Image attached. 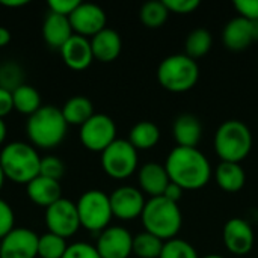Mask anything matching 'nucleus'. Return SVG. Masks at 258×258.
<instances>
[{
	"mask_svg": "<svg viewBox=\"0 0 258 258\" xmlns=\"http://www.w3.org/2000/svg\"><path fill=\"white\" fill-rule=\"evenodd\" d=\"M15 228V216L12 207L0 198V240Z\"/></svg>",
	"mask_w": 258,
	"mask_h": 258,
	"instance_id": "obj_35",
	"label": "nucleus"
},
{
	"mask_svg": "<svg viewBox=\"0 0 258 258\" xmlns=\"http://www.w3.org/2000/svg\"><path fill=\"white\" fill-rule=\"evenodd\" d=\"M183 189L178 186V184H175V183H169L168 184V187H166V190H165V194H163V197L165 198H168L169 201H172V203H177L178 204V201L181 200V197H183Z\"/></svg>",
	"mask_w": 258,
	"mask_h": 258,
	"instance_id": "obj_40",
	"label": "nucleus"
},
{
	"mask_svg": "<svg viewBox=\"0 0 258 258\" xmlns=\"http://www.w3.org/2000/svg\"><path fill=\"white\" fill-rule=\"evenodd\" d=\"M233 6L239 12V17L258 21V0H236Z\"/></svg>",
	"mask_w": 258,
	"mask_h": 258,
	"instance_id": "obj_37",
	"label": "nucleus"
},
{
	"mask_svg": "<svg viewBox=\"0 0 258 258\" xmlns=\"http://www.w3.org/2000/svg\"><path fill=\"white\" fill-rule=\"evenodd\" d=\"M203 258H225L222 257V255H219V254H210V255H206V257Z\"/></svg>",
	"mask_w": 258,
	"mask_h": 258,
	"instance_id": "obj_45",
	"label": "nucleus"
},
{
	"mask_svg": "<svg viewBox=\"0 0 258 258\" xmlns=\"http://www.w3.org/2000/svg\"><path fill=\"white\" fill-rule=\"evenodd\" d=\"M68 124L62 115V110L56 106H42L33 115L27 118L26 132L30 145L42 150H51L59 147L67 136Z\"/></svg>",
	"mask_w": 258,
	"mask_h": 258,
	"instance_id": "obj_2",
	"label": "nucleus"
},
{
	"mask_svg": "<svg viewBox=\"0 0 258 258\" xmlns=\"http://www.w3.org/2000/svg\"><path fill=\"white\" fill-rule=\"evenodd\" d=\"M95 248L101 258H128L133 254V236L124 227H107L98 234Z\"/></svg>",
	"mask_w": 258,
	"mask_h": 258,
	"instance_id": "obj_11",
	"label": "nucleus"
},
{
	"mask_svg": "<svg viewBox=\"0 0 258 258\" xmlns=\"http://www.w3.org/2000/svg\"><path fill=\"white\" fill-rule=\"evenodd\" d=\"M14 110L12 92L0 86V118H5Z\"/></svg>",
	"mask_w": 258,
	"mask_h": 258,
	"instance_id": "obj_39",
	"label": "nucleus"
},
{
	"mask_svg": "<svg viewBox=\"0 0 258 258\" xmlns=\"http://www.w3.org/2000/svg\"><path fill=\"white\" fill-rule=\"evenodd\" d=\"M139 187L142 194H147L150 198L163 197L168 184L171 183V178L168 175V171L165 165L150 162L145 163L138 174Z\"/></svg>",
	"mask_w": 258,
	"mask_h": 258,
	"instance_id": "obj_18",
	"label": "nucleus"
},
{
	"mask_svg": "<svg viewBox=\"0 0 258 258\" xmlns=\"http://www.w3.org/2000/svg\"><path fill=\"white\" fill-rule=\"evenodd\" d=\"M109 200L113 218H118L119 221H133L136 218H141L147 203L141 189H136L133 186L116 187L109 195Z\"/></svg>",
	"mask_w": 258,
	"mask_h": 258,
	"instance_id": "obj_13",
	"label": "nucleus"
},
{
	"mask_svg": "<svg viewBox=\"0 0 258 258\" xmlns=\"http://www.w3.org/2000/svg\"><path fill=\"white\" fill-rule=\"evenodd\" d=\"M215 181L216 184L230 194H236L243 189L246 183V174L240 163L233 162H221L215 169Z\"/></svg>",
	"mask_w": 258,
	"mask_h": 258,
	"instance_id": "obj_23",
	"label": "nucleus"
},
{
	"mask_svg": "<svg viewBox=\"0 0 258 258\" xmlns=\"http://www.w3.org/2000/svg\"><path fill=\"white\" fill-rule=\"evenodd\" d=\"M12 103L14 110H17L21 115H26L27 118L42 107L39 92L33 86L26 83L12 91Z\"/></svg>",
	"mask_w": 258,
	"mask_h": 258,
	"instance_id": "obj_26",
	"label": "nucleus"
},
{
	"mask_svg": "<svg viewBox=\"0 0 258 258\" xmlns=\"http://www.w3.org/2000/svg\"><path fill=\"white\" fill-rule=\"evenodd\" d=\"M6 124H5V121H3V118H0V145L5 142V139H6Z\"/></svg>",
	"mask_w": 258,
	"mask_h": 258,
	"instance_id": "obj_43",
	"label": "nucleus"
},
{
	"mask_svg": "<svg viewBox=\"0 0 258 258\" xmlns=\"http://www.w3.org/2000/svg\"><path fill=\"white\" fill-rule=\"evenodd\" d=\"M222 41L230 51L246 50L252 42L258 41V21L243 17L231 18L222 30Z\"/></svg>",
	"mask_w": 258,
	"mask_h": 258,
	"instance_id": "obj_16",
	"label": "nucleus"
},
{
	"mask_svg": "<svg viewBox=\"0 0 258 258\" xmlns=\"http://www.w3.org/2000/svg\"><path fill=\"white\" fill-rule=\"evenodd\" d=\"M138 151H145L154 148L160 141V130L151 121H141L135 124L128 133L127 139Z\"/></svg>",
	"mask_w": 258,
	"mask_h": 258,
	"instance_id": "obj_25",
	"label": "nucleus"
},
{
	"mask_svg": "<svg viewBox=\"0 0 258 258\" xmlns=\"http://www.w3.org/2000/svg\"><path fill=\"white\" fill-rule=\"evenodd\" d=\"M212 44L213 36L207 29H194L184 41V54H187L194 60H198L200 57L206 56L210 51Z\"/></svg>",
	"mask_w": 258,
	"mask_h": 258,
	"instance_id": "obj_27",
	"label": "nucleus"
},
{
	"mask_svg": "<svg viewBox=\"0 0 258 258\" xmlns=\"http://www.w3.org/2000/svg\"><path fill=\"white\" fill-rule=\"evenodd\" d=\"M74 35H80L89 39V36H95L98 32L106 29V12L101 6L95 3H83L80 2L74 12L68 17Z\"/></svg>",
	"mask_w": 258,
	"mask_h": 258,
	"instance_id": "obj_12",
	"label": "nucleus"
},
{
	"mask_svg": "<svg viewBox=\"0 0 258 258\" xmlns=\"http://www.w3.org/2000/svg\"><path fill=\"white\" fill-rule=\"evenodd\" d=\"M27 2L24 0H18V2H0V5L6 6V8H18V6H24Z\"/></svg>",
	"mask_w": 258,
	"mask_h": 258,
	"instance_id": "obj_42",
	"label": "nucleus"
},
{
	"mask_svg": "<svg viewBox=\"0 0 258 258\" xmlns=\"http://www.w3.org/2000/svg\"><path fill=\"white\" fill-rule=\"evenodd\" d=\"M62 258H101L95 245L85 243V242H76L68 245L65 254Z\"/></svg>",
	"mask_w": 258,
	"mask_h": 258,
	"instance_id": "obj_34",
	"label": "nucleus"
},
{
	"mask_svg": "<svg viewBox=\"0 0 258 258\" xmlns=\"http://www.w3.org/2000/svg\"><path fill=\"white\" fill-rule=\"evenodd\" d=\"M200 79L198 62L184 53L165 57L157 67V80L169 92L181 94L190 91Z\"/></svg>",
	"mask_w": 258,
	"mask_h": 258,
	"instance_id": "obj_6",
	"label": "nucleus"
},
{
	"mask_svg": "<svg viewBox=\"0 0 258 258\" xmlns=\"http://www.w3.org/2000/svg\"><path fill=\"white\" fill-rule=\"evenodd\" d=\"M45 225L48 233H53L56 236H60L63 239H68L74 236L80 225L77 206L76 203L60 198L54 204L45 209Z\"/></svg>",
	"mask_w": 258,
	"mask_h": 258,
	"instance_id": "obj_10",
	"label": "nucleus"
},
{
	"mask_svg": "<svg viewBox=\"0 0 258 258\" xmlns=\"http://www.w3.org/2000/svg\"><path fill=\"white\" fill-rule=\"evenodd\" d=\"M74 35L70 18L48 12L42 23V38L51 48L60 50L65 42Z\"/></svg>",
	"mask_w": 258,
	"mask_h": 258,
	"instance_id": "obj_22",
	"label": "nucleus"
},
{
	"mask_svg": "<svg viewBox=\"0 0 258 258\" xmlns=\"http://www.w3.org/2000/svg\"><path fill=\"white\" fill-rule=\"evenodd\" d=\"M59 51L65 65L74 71L86 70L94 60L91 41L80 35H73Z\"/></svg>",
	"mask_w": 258,
	"mask_h": 258,
	"instance_id": "obj_17",
	"label": "nucleus"
},
{
	"mask_svg": "<svg viewBox=\"0 0 258 258\" xmlns=\"http://www.w3.org/2000/svg\"><path fill=\"white\" fill-rule=\"evenodd\" d=\"M163 3H165V6L168 8L169 12H174V14H178V15L192 14L201 5L198 0H163Z\"/></svg>",
	"mask_w": 258,
	"mask_h": 258,
	"instance_id": "obj_36",
	"label": "nucleus"
},
{
	"mask_svg": "<svg viewBox=\"0 0 258 258\" xmlns=\"http://www.w3.org/2000/svg\"><path fill=\"white\" fill-rule=\"evenodd\" d=\"M41 157L33 145L11 142L0 151V166L8 180L17 184H27L39 175Z\"/></svg>",
	"mask_w": 258,
	"mask_h": 258,
	"instance_id": "obj_4",
	"label": "nucleus"
},
{
	"mask_svg": "<svg viewBox=\"0 0 258 258\" xmlns=\"http://www.w3.org/2000/svg\"><path fill=\"white\" fill-rule=\"evenodd\" d=\"M222 240L228 252L243 257L254 248L255 236L251 224L242 218H231L222 230Z\"/></svg>",
	"mask_w": 258,
	"mask_h": 258,
	"instance_id": "obj_14",
	"label": "nucleus"
},
{
	"mask_svg": "<svg viewBox=\"0 0 258 258\" xmlns=\"http://www.w3.org/2000/svg\"><path fill=\"white\" fill-rule=\"evenodd\" d=\"M21 79H23V73L15 63H5L0 67V86L2 88L12 92L14 89L23 85Z\"/></svg>",
	"mask_w": 258,
	"mask_h": 258,
	"instance_id": "obj_33",
	"label": "nucleus"
},
{
	"mask_svg": "<svg viewBox=\"0 0 258 258\" xmlns=\"http://www.w3.org/2000/svg\"><path fill=\"white\" fill-rule=\"evenodd\" d=\"M168 15H169V11L165 6V3L163 2H157V0L144 3L142 8H141V12H139L142 24L145 27H150V29L162 27L166 23Z\"/></svg>",
	"mask_w": 258,
	"mask_h": 258,
	"instance_id": "obj_29",
	"label": "nucleus"
},
{
	"mask_svg": "<svg viewBox=\"0 0 258 258\" xmlns=\"http://www.w3.org/2000/svg\"><path fill=\"white\" fill-rule=\"evenodd\" d=\"M172 138L177 147L198 148L203 139V124L198 116L192 113H181L175 118L172 125Z\"/></svg>",
	"mask_w": 258,
	"mask_h": 258,
	"instance_id": "obj_19",
	"label": "nucleus"
},
{
	"mask_svg": "<svg viewBox=\"0 0 258 258\" xmlns=\"http://www.w3.org/2000/svg\"><path fill=\"white\" fill-rule=\"evenodd\" d=\"M159 258H200L197 249L183 239H171L163 243V249Z\"/></svg>",
	"mask_w": 258,
	"mask_h": 258,
	"instance_id": "obj_31",
	"label": "nucleus"
},
{
	"mask_svg": "<svg viewBox=\"0 0 258 258\" xmlns=\"http://www.w3.org/2000/svg\"><path fill=\"white\" fill-rule=\"evenodd\" d=\"M11 42V32L5 26H0V47H6Z\"/></svg>",
	"mask_w": 258,
	"mask_h": 258,
	"instance_id": "obj_41",
	"label": "nucleus"
},
{
	"mask_svg": "<svg viewBox=\"0 0 258 258\" xmlns=\"http://www.w3.org/2000/svg\"><path fill=\"white\" fill-rule=\"evenodd\" d=\"M82 145L94 153H103L112 142L116 141V124L104 113H94L80 127Z\"/></svg>",
	"mask_w": 258,
	"mask_h": 258,
	"instance_id": "obj_9",
	"label": "nucleus"
},
{
	"mask_svg": "<svg viewBox=\"0 0 258 258\" xmlns=\"http://www.w3.org/2000/svg\"><path fill=\"white\" fill-rule=\"evenodd\" d=\"M60 110L68 125H79V127H82L95 113L92 101L83 95H76L68 98L65 104L60 107Z\"/></svg>",
	"mask_w": 258,
	"mask_h": 258,
	"instance_id": "obj_24",
	"label": "nucleus"
},
{
	"mask_svg": "<svg viewBox=\"0 0 258 258\" xmlns=\"http://www.w3.org/2000/svg\"><path fill=\"white\" fill-rule=\"evenodd\" d=\"M26 192L29 200L39 206V207H50L56 201L62 198V187L60 183L42 175L35 177L30 183L26 184Z\"/></svg>",
	"mask_w": 258,
	"mask_h": 258,
	"instance_id": "obj_21",
	"label": "nucleus"
},
{
	"mask_svg": "<svg viewBox=\"0 0 258 258\" xmlns=\"http://www.w3.org/2000/svg\"><path fill=\"white\" fill-rule=\"evenodd\" d=\"M165 168L172 183L183 190H198L204 187L212 175V165L198 148L175 147L166 157Z\"/></svg>",
	"mask_w": 258,
	"mask_h": 258,
	"instance_id": "obj_1",
	"label": "nucleus"
},
{
	"mask_svg": "<svg viewBox=\"0 0 258 258\" xmlns=\"http://www.w3.org/2000/svg\"><path fill=\"white\" fill-rule=\"evenodd\" d=\"M67 239L56 236L53 233H45L38 239V257L39 258H62L67 251Z\"/></svg>",
	"mask_w": 258,
	"mask_h": 258,
	"instance_id": "obj_30",
	"label": "nucleus"
},
{
	"mask_svg": "<svg viewBox=\"0 0 258 258\" xmlns=\"http://www.w3.org/2000/svg\"><path fill=\"white\" fill-rule=\"evenodd\" d=\"M63 174H65V165H63V162L59 157H56V156L41 157L39 175L59 181L63 177Z\"/></svg>",
	"mask_w": 258,
	"mask_h": 258,
	"instance_id": "obj_32",
	"label": "nucleus"
},
{
	"mask_svg": "<svg viewBox=\"0 0 258 258\" xmlns=\"http://www.w3.org/2000/svg\"><path fill=\"white\" fill-rule=\"evenodd\" d=\"M89 41H91L94 59L98 62L109 63V62L116 60V57L121 54L122 41H121L119 33L113 29H109V27L103 29Z\"/></svg>",
	"mask_w": 258,
	"mask_h": 258,
	"instance_id": "obj_20",
	"label": "nucleus"
},
{
	"mask_svg": "<svg viewBox=\"0 0 258 258\" xmlns=\"http://www.w3.org/2000/svg\"><path fill=\"white\" fill-rule=\"evenodd\" d=\"M252 133L240 119H228L222 122L215 133V151L221 162H243L252 150Z\"/></svg>",
	"mask_w": 258,
	"mask_h": 258,
	"instance_id": "obj_5",
	"label": "nucleus"
},
{
	"mask_svg": "<svg viewBox=\"0 0 258 258\" xmlns=\"http://www.w3.org/2000/svg\"><path fill=\"white\" fill-rule=\"evenodd\" d=\"M76 206H77L80 225L92 233L104 231L113 218L109 195L98 189L85 192L79 198Z\"/></svg>",
	"mask_w": 258,
	"mask_h": 258,
	"instance_id": "obj_7",
	"label": "nucleus"
},
{
	"mask_svg": "<svg viewBox=\"0 0 258 258\" xmlns=\"http://www.w3.org/2000/svg\"><path fill=\"white\" fill-rule=\"evenodd\" d=\"M163 240L142 231L133 237V254L139 258H159L163 249Z\"/></svg>",
	"mask_w": 258,
	"mask_h": 258,
	"instance_id": "obj_28",
	"label": "nucleus"
},
{
	"mask_svg": "<svg viewBox=\"0 0 258 258\" xmlns=\"http://www.w3.org/2000/svg\"><path fill=\"white\" fill-rule=\"evenodd\" d=\"M79 3H80L79 0H50L47 6L51 14L70 17L74 12V9L79 6Z\"/></svg>",
	"mask_w": 258,
	"mask_h": 258,
	"instance_id": "obj_38",
	"label": "nucleus"
},
{
	"mask_svg": "<svg viewBox=\"0 0 258 258\" xmlns=\"http://www.w3.org/2000/svg\"><path fill=\"white\" fill-rule=\"evenodd\" d=\"M5 180H6V177H5L3 169H2V166H0V190H2V187H3V184H5Z\"/></svg>",
	"mask_w": 258,
	"mask_h": 258,
	"instance_id": "obj_44",
	"label": "nucleus"
},
{
	"mask_svg": "<svg viewBox=\"0 0 258 258\" xmlns=\"http://www.w3.org/2000/svg\"><path fill=\"white\" fill-rule=\"evenodd\" d=\"M144 230L163 242L175 239L183 225V215L177 203L165 197L150 198L141 215Z\"/></svg>",
	"mask_w": 258,
	"mask_h": 258,
	"instance_id": "obj_3",
	"label": "nucleus"
},
{
	"mask_svg": "<svg viewBox=\"0 0 258 258\" xmlns=\"http://www.w3.org/2000/svg\"><path fill=\"white\" fill-rule=\"evenodd\" d=\"M138 163V150L125 139H116L101 153V168L115 180H125L133 175Z\"/></svg>",
	"mask_w": 258,
	"mask_h": 258,
	"instance_id": "obj_8",
	"label": "nucleus"
},
{
	"mask_svg": "<svg viewBox=\"0 0 258 258\" xmlns=\"http://www.w3.org/2000/svg\"><path fill=\"white\" fill-rule=\"evenodd\" d=\"M38 239L29 228H14L0 240V258H36Z\"/></svg>",
	"mask_w": 258,
	"mask_h": 258,
	"instance_id": "obj_15",
	"label": "nucleus"
}]
</instances>
